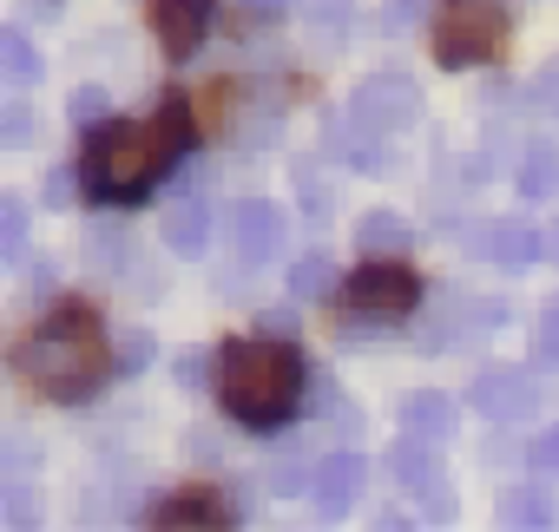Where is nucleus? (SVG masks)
<instances>
[{
  "mask_svg": "<svg viewBox=\"0 0 559 532\" xmlns=\"http://www.w3.org/2000/svg\"><path fill=\"white\" fill-rule=\"evenodd\" d=\"M14 368H21V382H27L34 395H47V401H86V395L106 382V336H99L93 310H80V303L53 310V323H40V329L21 342Z\"/></svg>",
  "mask_w": 559,
  "mask_h": 532,
  "instance_id": "obj_1",
  "label": "nucleus"
},
{
  "mask_svg": "<svg viewBox=\"0 0 559 532\" xmlns=\"http://www.w3.org/2000/svg\"><path fill=\"white\" fill-rule=\"evenodd\" d=\"M304 395V362L290 342H224L217 355V401L243 427H284Z\"/></svg>",
  "mask_w": 559,
  "mask_h": 532,
  "instance_id": "obj_2",
  "label": "nucleus"
},
{
  "mask_svg": "<svg viewBox=\"0 0 559 532\" xmlns=\"http://www.w3.org/2000/svg\"><path fill=\"white\" fill-rule=\"evenodd\" d=\"M178 152H185V119H178V112H158V119H145V125H106V132L86 145V165H80V171H86L93 197L132 204V197L152 191L158 171H171Z\"/></svg>",
  "mask_w": 559,
  "mask_h": 532,
  "instance_id": "obj_3",
  "label": "nucleus"
},
{
  "mask_svg": "<svg viewBox=\"0 0 559 532\" xmlns=\"http://www.w3.org/2000/svg\"><path fill=\"white\" fill-rule=\"evenodd\" d=\"M507 47V14L500 0H441L435 14V60L441 66H487Z\"/></svg>",
  "mask_w": 559,
  "mask_h": 532,
  "instance_id": "obj_4",
  "label": "nucleus"
},
{
  "mask_svg": "<svg viewBox=\"0 0 559 532\" xmlns=\"http://www.w3.org/2000/svg\"><path fill=\"white\" fill-rule=\"evenodd\" d=\"M421 119V86L408 73H369L356 93H349V125L362 138H382V132H408Z\"/></svg>",
  "mask_w": 559,
  "mask_h": 532,
  "instance_id": "obj_5",
  "label": "nucleus"
},
{
  "mask_svg": "<svg viewBox=\"0 0 559 532\" xmlns=\"http://www.w3.org/2000/svg\"><path fill=\"white\" fill-rule=\"evenodd\" d=\"M415 297H421V283H415V270H402L395 256H369L349 277V310L356 316H382L389 323V316H408Z\"/></svg>",
  "mask_w": 559,
  "mask_h": 532,
  "instance_id": "obj_6",
  "label": "nucleus"
},
{
  "mask_svg": "<svg viewBox=\"0 0 559 532\" xmlns=\"http://www.w3.org/2000/svg\"><path fill=\"white\" fill-rule=\"evenodd\" d=\"M467 250L500 263V270H533V263L546 256V230H533L526 217H487L467 230Z\"/></svg>",
  "mask_w": 559,
  "mask_h": 532,
  "instance_id": "obj_7",
  "label": "nucleus"
},
{
  "mask_svg": "<svg viewBox=\"0 0 559 532\" xmlns=\"http://www.w3.org/2000/svg\"><path fill=\"white\" fill-rule=\"evenodd\" d=\"M474 414H487V421H526L533 408H539V388H533V375L526 368H480L474 375Z\"/></svg>",
  "mask_w": 559,
  "mask_h": 532,
  "instance_id": "obj_8",
  "label": "nucleus"
},
{
  "mask_svg": "<svg viewBox=\"0 0 559 532\" xmlns=\"http://www.w3.org/2000/svg\"><path fill=\"white\" fill-rule=\"evenodd\" d=\"M230 237H237V256L250 263V270H263V263L284 250V210L263 204V197H243L230 210Z\"/></svg>",
  "mask_w": 559,
  "mask_h": 532,
  "instance_id": "obj_9",
  "label": "nucleus"
},
{
  "mask_svg": "<svg viewBox=\"0 0 559 532\" xmlns=\"http://www.w3.org/2000/svg\"><path fill=\"white\" fill-rule=\"evenodd\" d=\"M441 440H421V434H402L395 440V454H389V467H395V480L408 486V493H428V506H435V519L448 512V486H441V454H435Z\"/></svg>",
  "mask_w": 559,
  "mask_h": 532,
  "instance_id": "obj_10",
  "label": "nucleus"
},
{
  "mask_svg": "<svg viewBox=\"0 0 559 532\" xmlns=\"http://www.w3.org/2000/svg\"><path fill=\"white\" fill-rule=\"evenodd\" d=\"M152 34L171 60L198 53V40L211 34V0H152Z\"/></svg>",
  "mask_w": 559,
  "mask_h": 532,
  "instance_id": "obj_11",
  "label": "nucleus"
},
{
  "mask_svg": "<svg viewBox=\"0 0 559 532\" xmlns=\"http://www.w3.org/2000/svg\"><path fill=\"white\" fill-rule=\"evenodd\" d=\"M356 493H362V454H349V447L323 454L317 473H310V499H317V512H343Z\"/></svg>",
  "mask_w": 559,
  "mask_h": 532,
  "instance_id": "obj_12",
  "label": "nucleus"
},
{
  "mask_svg": "<svg viewBox=\"0 0 559 532\" xmlns=\"http://www.w3.org/2000/svg\"><path fill=\"white\" fill-rule=\"evenodd\" d=\"M158 237L171 243V256H204L211 250V204L204 197H171Z\"/></svg>",
  "mask_w": 559,
  "mask_h": 532,
  "instance_id": "obj_13",
  "label": "nucleus"
},
{
  "mask_svg": "<svg viewBox=\"0 0 559 532\" xmlns=\"http://www.w3.org/2000/svg\"><path fill=\"white\" fill-rule=\"evenodd\" d=\"M356 243H362V256H402V250L415 243V230H408V217H395V210H362Z\"/></svg>",
  "mask_w": 559,
  "mask_h": 532,
  "instance_id": "obj_14",
  "label": "nucleus"
},
{
  "mask_svg": "<svg viewBox=\"0 0 559 532\" xmlns=\"http://www.w3.org/2000/svg\"><path fill=\"white\" fill-rule=\"evenodd\" d=\"M402 434L448 440V434H454V401H448V395H408V401H402Z\"/></svg>",
  "mask_w": 559,
  "mask_h": 532,
  "instance_id": "obj_15",
  "label": "nucleus"
},
{
  "mask_svg": "<svg viewBox=\"0 0 559 532\" xmlns=\"http://www.w3.org/2000/svg\"><path fill=\"white\" fill-rule=\"evenodd\" d=\"M230 512H224V499H211V493H178V499H165V506H152V525H224Z\"/></svg>",
  "mask_w": 559,
  "mask_h": 532,
  "instance_id": "obj_16",
  "label": "nucleus"
},
{
  "mask_svg": "<svg viewBox=\"0 0 559 532\" xmlns=\"http://www.w3.org/2000/svg\"><path fill=\"white\" fill-rule=\"evenodd\" d=\"M500 525H552V493L546 486H507L500 493Z\"/></svg>",
  "mask_w": 559,
  "mask_h": 532,
  "instance_id": "obj_17",
  "label": "nucleus"
},
{
  "mask_svg": "<svg viewBox=\"0 0 559 532\" xmlns=\"http://www.w3.org/2000/svg\"><path fill=\"white\" fill-rule=\"evenodd\" d=\"M0 73H8V86H14V93H27V86L40 80V53L27 47V34H21V27L0 34Z\"/></svg>",
  "mask_w": 559,
  "mask_h": 532,
  "instance_id": "obj_18",
  "label": "nucleus"
},
{
  "mask_svg": "<svg viewBox=\"0 0 559 532\" xmlns=\"http://www.w3.org/2000/svg\"><path fill=\"white\" fill-rule=\"evenodd\" d=\"M317 460H323V454H310V447H284V454L270 460V493H310Z\"/></svg>",
  "mask_w": 559,
  "mask_h": 532,
  "instance_id": "obj_19",
  "label": "nucleus"
},
{
  "mask_svg": "<svg viewBox=\"0 0 559 532\" xmlns=\"http://www.w3.org/2000/svg\"><path fill=\"white\" fill-rule=\"evenodd\" d=\"M343 277H336V263L330 256H304V263H290V297L297 303H317V297H330Z\"/></svg>",
  "mask_w": 559,
  "mask_h": 532,
  "instance_id": "obj_20",
  "label": "nucleus"
},
{
  "mask_svg": "<svg viewBox=\"0 0 559 532\" xmlns=\"http://www.w3.org/2000/svg\"><path fill=\"white\" fill-rule=\"evenodd\" d=\"M513 178H520L526 197H552V191H559V152H552V145H533Z\"/></svg>",
  "mask_w": 559,
  "mask_h": 532,
  "instance_id": "obj_21",
  "label": "nucleus"
},
{
  "mask_svg": "<svg viewBox=\"0 0 559 532\" xmlns=\"http://www.w3.org/2000/svg\"><path fill=\"white\" fill-rule=\"evenodd\" d=\"M297 8H304L310 34H330V40H343V27L356 21V0H297Z\"/></svg>",
  "mask_w": 559,
  "mask_h": 532,
  "instance_id": "obj_22",
  "label": "nucleus"
},
{
  "mask_svg": "<svg viewBox=\"0 0 559 532\" xmlns=\"http://www.w3.org/2000/svg\"><path fill=\"white\" fill-rule=\"evenodd\" d=\"M0 256L8 263L27 256V204L21 197H0Z\"/></svg>",
  "mask_w": 559,
  "mask_h": 532,
  "instance_id": "obj_23",
  "label": "nucleus"
},
{
  "mask_svg": "<svg viewBox=\"0 0 559 532\" xmlns=\"http://www.w3.org/2000/svg\"><path fill=\"white\" fill-rule=\"evenodd\" d=\"M0 145H8V152H27L34 145V112L21 106V93L0 106Z\"/></svg>",
  "mask_w": 559,
  "mask_h": 532,
  "instance_id": "obj_24",
  "label": "nucleus"
},
{
  "mask_svg": "<svg viewBox=\"0 0 559 532\" xmlns=\"http://www.w3.org/2000/svg\"><path fill=\"white\" fill-rule=\"evenodd\" d=\"M67 112H73V125H99L106 119V86H80Z\"/></svg>",
  "mask_w": 559,
  "mask_h": 532,
  "instance_id": "obj_25",
  "label": "nucleus"
},
{
  "mask_svg": "<svg viewBox=\"0 0 559 532\" xmlns=\"http://www.w3.org/2000/svg\"><path fill=\"white\" fill-rule=\"evenodd\" d=\"M119 243H126V237H119V230H106V223H93V230H86V256H93V263H119Z\"/></svg>",
  "mask_w": 559,
  "mask_h": 532,
  "instance_id": "obj_26",
  "label": "nucleus"
},
{
  "mask_svg": "<svg viewBox=\"0 0 559 532\" xmlns=\"http://www.w3.org/2000/svg\"><path fill=\"white\" fill-rule=\"evenodd\" d=\"M40 197H47L53 210H67V204L80 197V191H73V171H67V165H60V171H47V184H40Z\"/></svg>",
  "mask_w": 559,
  "mask_h": 532,
  "instance_id": "obj_27",
  "label": "nucleus"
},
{
  "mask_svg": "<svg viewBox=\"0 0 559 532\" xmlns=\"http://www.w3.org/2000/svg\"><path fill=\"white\" fill-rule=\"evenodd\" d=\"M533 99H539V106L559 119V60H546V66H539V80H533Z\"/></svg>",
  "mask_w": 559,
  "mask_h": 532,
  "instance_id": "obj_28",
  "label": "nucleus"
},
{
  "mask_svg": "<svg viewBox=\"0 0 559 532\" xmlns=\"http://www.w3.org/2000/svg\"><path fill=\"white\" fill-rule=\"evenodd\" d=\"M0 519H8V525H34V499H27V486H21V480L8 486V512H0Z\"/></svg>",
  "mask_w": 559,
  "mask_h": 532,
  "instance_id": "obj_29",
  "label": "nucleus"
},
{
  "mask_svg": "<svg viewBox=\"0 0 559 532\" xmlns=\"http://www.w3.org/2000/svg\"><path fill=\"white\" fill-rule=\"evenodd\" d=\"M145 362H152V336H139V329H132V336L119 342V368H145Z\"/></svg>",
  "mask_w": 559,
  "mask_h": 532,
  "instance_id": "obj_30",
  "label": "nucleus"
},
{
  "mask_svg": "<svg viewBox=\"0 0 559 532\" xmlns=\"http://www.w3.org/2000/svg\"><path fill=\"white\" fill-rule=\"evenodd\" d=\"M243 14H250V21H284L290 0H243Z\"/></svg>",
  "mask_w": 559,
  "mask_h": 532,
  "instance_id": "obj_31",
  "label": "nucleus"
},
{
  "mask_svg": "<svg viewBox=\"0 0 559 532\" xmlns=\"http://www.w3.org/2000/svg\"><path fill=\"white\" fill-rule=\"evenodd\" d=\"M408 21H415V0H389V8H382V27H389V34H402Z\"/></svg>",
  "mask_w": 559,
  "mask_h": 532,
  "instance_id": "obj_32",
  "label": "nucleus"
},
{
  "mask_svg": "<svg viewBox=\"0 0 559 532\" xmlns=\"http://www.w3.org/2000/svg\"><path fill=\"white\" fill-rule=\"evenodd\" d=\"M539 355H546V362H559V310L539 323Z\"/></svg>",
  "mask_w": 559,
  "mask_h": 532,
  "instance_id": "obj_33",
  "label": "nucleus"
},
{
  "mask_svg": "<svg viewBox=\"0 0 559 532\" xmlns=\"http://www.w3.org/2000/svg\"><path fill=\"white\" fill-rule=\"evenodd\" d=\"M533 454H539V467H546V473H559V427H546Z\"/></svg>",
  "mask_w": 559,
  "mask_h": 532,
  "instance_id": "obj_34",
  "label": "nucleus"
},
{
  "mask_svg": "<svg viewBox=\"0 0 559 532\" xmlns=\"http://www.w3.org/2000/svg\"><path fill=\"white\" fill-rule=\"evenodd\" d=\"M546 256H559V223H552V230H546Z\"/></svg>",
  "mask_w": 559,
  "mask_h": 532,
  "instance_id": "obj_35",
  "label": "nucleus"
}]
</instances>
